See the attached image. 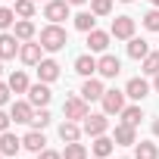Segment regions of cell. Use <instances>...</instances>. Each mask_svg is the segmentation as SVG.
I'll list each match as a JSON object with an SVG mask.
<instances>
[{"instance_id":"obj_1","label":"cell","mask_w":159,"mask_h":159,"mask_svg":"<svg viewBox=\"0 0 159 159\" xmlns=\"http://www.w3.org/2000/svg\"><path fill=\"white\" fill-rule=\"evenodd\" d=\"M41 47L47 50V53H59L66 44H69V34H66V28L62 25H56V22H50V25H44L41 28Z\"/></svg>"},{"instance_id":"obj_2","label":"cell","mask_w":159,"mask_h":159,"mask_svg":"<svg viewBox=\"0 0 159 159\" xmlns=\"http://www.w3.org/2000/svg\"><path fill=\"white\" fill-rule=\"evenodd\" d=\"M62 116H66V119H72V122H84V119L91 116L88 100H84V97H69V100L62 103Z\"/></svg>"},{"instance_id":"obj_3","label":"cell","mask_w":159,"mask_h":159,"mask_svg":"<svg viewBox=\"0 0 159 159\" xmlns=\"http://www.w3.org/2000/svg\"><path fill=\"white\" fill-rule=\"evenodd\" d=\"M125 97H128L125 91H116V88H112V91H106V94L100 97L103 112H106V116H122V109H125Z\"/></svg>"},{"instance_id":"obj_4","label":"cell","mask_w":159,"mask_h":159,"mask_svg":"<svg viewBox=\"0 0 159 159\" xmlns=\"http://www.w3.org/2000/svg\"><path fill=\"white\" fill-rule=\"evenodd\" d=\"M84 134L88 137H100V134H106L109 131V119H106V112H91L88 119H84Z\"/></svg>"},{"instance_id":"obj_5","label":"cell","mask_w":159,"mask_h":159,"mask_svg":"<svg viewBox=\"0 0 159 159\" xmlns=\"http://www.w3.org/2000/svg\"><path fill=\"white\" fill-rule=\"evenodd\" d=\"M109 34H112L116 41H131V38H134V19H131V16H116Z\"/></svg>"},{"instance_id":"obj_6","label":"cell","mask_w":159,"mask_h":159,"mask_svg":"<svg viewBox=\"0 0 159 159\" xmlns=\"http://www.w3.org/2000/svg\"><path fill=\"white\" fill-rule=\"evenodd\" d=\"M69 0H47L44 3V19H50V22H62V19H69Z\"/></svg>"},{"instance_id":"obj_7","label":"cell","mask_w":159,"mask_h":159,"mask_svg":"<svg viewBox=\"0 0 159 159\" xmlns=\"http://www.w3.org/2000/svg\"><path fill=\"white\" fill-rule=\"evenodd\" d=\"M41 53H44L41 41H25V44H22V50H19V59H22L25 66H38V62L44 59Z\"/></svg>"},{"instance_id":"obj_8","label":"cell","mask_w":159,"mask_h":159,"mask_svg":"<svg viewBox=\"0 0 159 159\" xmlns=\"http://www.w3.org/2000/svg\"><path fill=\"white\" fill-rule=\"evenodd\" d=\"M97 72H100L103 78H116V75L122 72V59L112 56V53H103V56L97 59Z\"/></svg>"},{"instance_id":"obj_9","label":"cell","mask_w":159,"mask_h":159,"mask_svg":"<svg viewBox=\"0 0 159 159\" xmlns=\"http://www.w3.org/2000/svg\"><path fill=\"white\" fill-rule=\"evenodd\" d=\"M50 97H53V94H50L47 81H38V84H31V88H28V103H31V106H38V109H41V106H47V103H50Z\"/></svg>"},{"instance_id":"obj_10","label":"cell","mask_w":159,"mask_h":159,"mask_svg":"<svg viewBox=\"0 0 159 159\" xmlns=\"http://www.w3.org/2000/svg\"><path fill=\"white\" fill-rule=\"evenodd\" d=\"M10 116H13V122H16V125H28V122H31V116H34V106H31L28 100H16V103L10 106Z\"/></svg>"},{"instance_id":"obj_11","label":"cell","mask_w":159,"mask_h":159,"mask_svg":"<svg viewBox=\"0 0 159 159\" xmlns=\"http://www.w3.org/2000/svg\"><path fill=\"white\" fill-rule=\"evenodd\" d=\"M19 50H22V44H19L16 34H10V31L0 34V59H16Z\"/></svg>"},{"instance_id":"obj_12","label":"cell","mask_w":159,"mask_h":159,"mask_svg":"<svg viewBox=\"0 0 159 159\" xmlns=\"http://www.w3.org/2000/svg\"><path fill=\"white\" fill-rule=\"evenodd\" d=\"M112 140H116V147H134L137 143V131H134V125H116V134H112Z\"/></svg>"},{"instance_id":"obj_13","label":"cell","mask_w":159,"mask_h":159,"mask_svg":"<svg viewBox=\"0 0 159 159\" xmlns=\"http://www.w3.org/2000/svg\"><path fill=\"white\" fill-rule=\"evenodd\" d=\"M109 31H100V28H94V31H88V47H91V53H106V47H109Z\"/></svg>"},{"instance_id":"obj_14","label":"cell","mask_w":159,"mask_h":159,"mask_svg":"<svg viewBox=\"0 0 159 159\" xmlns=\"http://www.w3.org/2000/svg\"><path fill=\"white\" fill-rule=\"evenodd\" d=\"M19 150H22V137H16L13 131L0 134V156H16Z\"/></svg>"},{"instance_id":"obj_15","label":"cell","mask_w":159,"mask_h":159,"mask_svg":"<svg viewBox=\"0 0 159 159\" xmlns=\"http://www.w3.org/2000/svg\"><path fill=\"white\" fill-rule=\"evenodd\" d=\"M34 69H38V78H41V81H47V84L59 78V62H56V59H41Z\"/></svg>"},{"instance_id":"obj_16","label":"cell","mask_w":159,"mask_h":159,"mask_svg":"<svg viewBox=\"0 0 159 159\" xmlns=\"http://www.w3.org/2000/svg\"><path fill=\"white\" fill-rule=\"evenodd\" d=\"M106 94V88H103V81L100 78H84V84H81V97L91 103V100H100Z\"/></svg>"},{"instance_id":"obj_17","label":"cell","mask_w":159,"mask_h":159,"mask_svg":"<svg viewBox=\"0 0 159 159\" xmlns=\"http://www.w3.org/2000/svg\"><path fill=\"white\" fill-rule=\"evenodd\" d=\"M22 147H25V150H31V153H41V150L47 147V137H44V131L31 128V131L22 137Z\"/></svg>"},{"instance_id":"obj_18","label":"cell","mask_w":159,"mask_h":159,"mask_svg":"<svg viewBox=\"0 0 159 159\" xmlns=\"http://www.w3.org/2000/svg\"><path fill=\"white\" fill-rule=\"evenodd\" d=\"M75 72L81 75V78H94V72H97V59L91 56V53H81L75 59Z\"/></svg>"},{"instance_id":"obj_19","label":"cell","mask_w":159,"mask_h":159,"mask_svg":"<svg viewBox=\"0 0 159 159\" xmlns=\"http://www.w3.org/2000/svg\"><path fill=\"white\" fill-rule=\"evenodd\" d=\"M125 94H128L131 100H137V103H140V100L150 94V84L143 81V78H131V81L125 84Z\"/></svg>"},{"instance_id":"obj_20","label":"cell","mask_w":159,"mask_h":159,"mask_svg":"<svg viewBox=\"0 0 159 159\" xmlns=\"http://www.w3.org/2000/svg\"><path fill=\"white\" fill-rule=\"evenodd\" d=\"M81 125H78V122H72V119H66L62 125H59V137L66 140V143H72V140H78V137H81Z\"/></svg>"},{"instance_id":"obj_21","label":"cell","mask_w":159,"mask_h":159,"mask_svg":"<svg viewBox=\"0 0 159 159\" xmlns=\"http://www.w3.org/2000/svg\"><path fill=\"white\" fill-rule=\"evenodd\" d=\"M134 159H159V147L153 140H140L134 143Z\"/></svg>"},{"instance_id":"obj_22","label":"cell","mask_w":159,"mask_h":159,"mask_svg":"<svg viewBox=\"0 0 159 159\" xmlns=\"http://www.w3.org/2000/svg\"><path fill=\"white\" fill-rule=\"evenodd\" d=\"M13 34H16L19 41H34V34H38V31H34V22H31V19H19Z\"/></svg>"},{"instance_id":"obj_23","label":"cell","mask_w":159,"mask_h":159,"mask_svg":"<svg viewBox=\"0 0 159 159\" xmlns=\"http://www.w3.org/2000/svg\"><path fill=\"white\" fill-rule=\"evenodd\" d=\"M147 53H150V44H147L143 38H131V41H128V56H131V59H143Z\"/></svg>"},{"instance_id":"obj_24","label":"cell","mask_w":159,"mask_h":159,"mask_svg":"<svg viewBox=\"0 0 159 159\" xmlns=\"http://www.w3.org/2000/svg\"><path fill=\"white\" fill-rule=\"evenodd\" d=\"M112 137H106V134H100V137H94V156H100V159H106L109 153H112Z\"/></svg>"},{"instance_id":"obj_25","label":"cell","mask_w":159,"mask_h":159,"mask_svg":"<svg viewBox=\"0 0 159 159\" xmlns=\"http://www.w3.org/2000/svg\"><path fill=\"white\" fill-rule=\"evenodd\" d=\"M10 88H13V94H28V75L25 72H13L10 75Z\"/></svg>"},{"instance_id":"obj_26","label":"cell","mask_w":159,"mask_h":159,"mask_svg":"<svg viewBox=\"0 0 159 159\" xmlns=\"http://www.w3.org/2000/svg\"><path fill=\"white\" fill-rule=\"evenodd\" d=\"M62 159H88V147H84V143H78V140H72V143H66Z\"/></svg>"},{"instance_id":"obj_27","label":"cell","mask_w":159,"mask_h":159,"mask_svg":"<svg viewBox=\"0 0 159 159\" xmlns=\"http://www.w3.org/2000/svg\"><path fill=\"white\" fill-rule=\"evenodd\" d=\"M140 119H143V109H140V106H125V109H122V122H125V125H134V128H137Z\"/></svg>"},{"instance_id":"obj_28","label":"cell","mask_w":159,"mask_h":159,"mask_svg":"<svg viewBox=\"0 0 159 159\" xmlns=\"http://www.w3.org/2000/svg\"><path fill=\"white\" fill-rule=\"evenodd\" d=\"M13 10H16L19 19H34V0H16Z\"/></svg>"},{"instance_id":"obj_29","label":"cell","mask_w":159,"mask_h":159,"mask_svg":"<svg viewBox=\"0 0 159 159\" xmlns=\"http://www.w3.org/2000/svg\"><path fill=\"white\" fill-rule=\"evenodd\" d=\"M94 22H97L94 13H78V16H75V28H78V31H84V34L94 31Z\"/></svg>"},{"instance_id":"obj_30","label":"cell","mask_w":159,"mask_h":159,"mask_svg":"<svg viewBox=\"0 0 159 159\" xmlns=\"http://www.w3.org/2000/svg\"><path fill=\"white\" fill-rule=\"evenodd\" d=\"M31 128H38V131H44L47 125H50V112H47V106H41L34 116H31V122H28Z\"/></svg>"},{"instance_id":"obj_31","label":"cell","mask_w":159,"mask_h":159,"mask_svg":"<svg viewBox=\"0 0 159 159\" xmlns=\"http://www.w3.org/2000/svg\"><path fill=\"white\" fill-rule=\"evenodd\" d=\"M140 62H143V72H147V75H159V50H156V53L150 50Z\"/></svg>"},{"instance_id":"obj_32","label":"cell","mask_w":159,"mask_h":159,"mask_svg":"<svg viewBox=\"0 0 159 159\" xmlns=\"http://www.w3.org/2000/svg\"><path fill=\"white\" fill-rule=\"evenodd\" d=\"M91 13L94 16H109L112 13V0H91Z\"/></svg>"},{"instance_id":"obj_33","label":"cell","mask_w":159,"mask_h":159,"mask_svg":"<svg viewBox=\"0 0 159 159\" xmlns=\"http://www.w3.org/2000/svg\"><path fill=\"white\" fill-rule=\"evenodd\" d=\"M143 28H147V31H159V7H153V10L143 16Z\"/></svg>"},{"instance_id":"obj_34","label":"cell","mask_w":159,"mask_h":159,"mask_svg":"<svg viewBox=\"0 0 159 159\" xmlns=\"http://www.w3.org/2000/svg\"><path fill=\"white\" fill-rule=\"evenodd\" d=\"M10 25H16V10H7V7H0V31H7Z\"/></svg>"},{"instance_id":"obj_35","label":"cell","mask_w":159,"mask_h":159,"mask_svg":"<svg viewBox=\"0 0 159 159\" xmlns=\"http://www.w3.org/2000/svg\"><path fill=\"white\" fill-rule=\"evenodd\" d=\"M10 94H13L10 81H0V106H3V103H10Z\"/></svg>"},{"instance_id":"obj_36","label":"cell","mask_w":159,"mask_h":159,"mask_svg":"<svg viewBox=\"0 0 159 159\" xmlns=\"http://www.w3.org/2000/svg\"><path fill=\"white\" fill-rule=\"evenodd\" d=\"M10 122H13V116L0 109V134H3V131H10Z\"/></svg>"},{"instance_id":"obj_37","label":"cell","mask_w":159,"mask_h":159,"mask_svg":"<svg viewBox=\"0 0 159 159\" xmlns=\"http://www.w3.org/2000/svg\"><path fill=\"white\" fill-rule=\"evenodd\" d=\"M38 159H62V153H56V150H47V147H44V150L38 153Z\"/></svg>"},{"instance_id":"obj_38","label":"cell","mask_w":159,"mask_h":159,"mask_svg":"<svg viewBox=\"0 0 159 159\" xmlns=\"http://www.w3.org/2000/svg\"><path fill=\"white\" fill-rule=\"evenodd\" d=\"M153 134H156V137H159V119H156V122H153Z\"/></svg>"},{"instance_id":"obj_39","label":"cell","mask_w":159,"mask_h":159,"mask_svg":"<svg viewBox=\"0 0 159 159\" xmlns=\"http://www.w3.org/2000/svg\"><path fill=\"white\" fill-rule=\"evenodd\" d=\"M69 3H72V7H81V3H88V0H69Z\"/></svg>"},{"instance_id":"obj_40","label":"cell","mask_w":159,"mask_h":159,"mask_svg":"<svg viewBox=\"0 0 159 159\" xmlns=\"http://www.w3.org/2000/svg\"><path fill=\"white\" fill-rule=\"evenodd\" d=\"M156 78V81H153V88H156V94H159V75H153Z\"/></svg>"},{"instance_id":"obj_41","label":"cell","mask_w":159,"mask_h":159,"mask_svg":"<svg viewBox=\"0 0 159 159\" xmlns=\"http://www.w3.org/2000/svg\"><path fill=\"white\" fill-rule=\"evenodd\" d=\"M150 3H153V7H159V0H150Z\"/></svg>"},{"instance_id":"obj_42","label":"cell","mask_w":159,"mask_h":159,"mask_svg":"<svg viewBox=\"0 0 159 159\" xmlns=\"http://www.w3.org/2000/svg\"><path fill=\"white\" fill-rule=\"evenodd\" d=\"M34 3H47V0H34Z\"/></svg>"},{"instance_id":"obj_43","label":"cell","mask_w":159,"mask_h":159,"mask_svg":"<svg viewBox=\"0 0 159 159\" xmlns=\"http://www.w3.org/2000/svg\"><path fill=\"white\" fill-rule=\"evenodd\" d=\"M0 72H3V59H0Z\"/></svg>"},{"instance_id":"obj_44","label":"cell","mask_w":159,"mask_h":159,"mask_svg":"<svg viewBox=\"0 0 159 159\" xmlns=\"http://www.w3.org/2000/svg\"><path fill=\"white\" fill-rule=\"evenodd\" d=\"M122 3H131V0H122Z\"/></svg>"},{"instance_id":"obj_45","label":"cell","mask_w":159,"mask_h":159,"mask_svg":"<svg viewBox=\"0 0 159 159\" xmlns=\"http://www.w3.org/2000/svg\"><path fill=\"white\" fill-rule=\"evenodd\" d=\"M122 159H128V156H122Z\"/></svg>"},{"instance_id":"obj_46","label":"cell","mask_w":159,"mask_h":159,"mask_svg":"<svg viewBox=\"0 0 159 159\" xmlns=\"http://www.w3.org/2000/svg\"><path fill=\"white\" fill-rule=\"evenodd\" d=\"M0 159H3V156H0Z\"/></svg>"},{"instance_id":"obj_47","label":"cell","mask_w":159,"mask_h":159,"mask_svg":"<svg viewBox=\"0 0 159 159\" xmlns=\"http://www.w3.org/2000/svg\"><path fill=\"white\" fill-rule=\"evenodd\" d=\"M97 159H100V156H97Z\"/></svg>"}]
</instances>
